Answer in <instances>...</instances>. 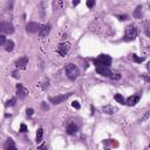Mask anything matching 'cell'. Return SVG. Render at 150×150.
I'll return each instance as SVG.
<instances>
[{"instance_id": "obj_1", "label": "cell", "mask_w": 150, "mask_h": 150, "mask_svg": "<svg viewBox=\"0 0 150 150\" xmlns=\"http://www.w3.org/2000/svg\"><path fill=\"white\" fill-rule=\"evenodd\" d=\"M94 63L96 64V67H108L111 64V57L107 54H101L97 59L94 60Z\"/></svg>"}, {"instance_id": "obj_2", "label": "cell", "mask_w": 150, "mask_h": 150, "mask_svg": "<svg viewBox=\"0 0 150 150\" xmlns=\"http://www.w3.org/2000/svg\"><path fill=\"white\" fill-rule=\"evenodd\" d=\"M66 74H67V76H68V79L75 80V79L79 76V74H80V70H79V68H77L75 64L68 63V64L66 66Z\"/></svg>"}, {"instance_id": "obj_3", "label": "cell", "mask_w": 150, "mask_h": 150, "mask_svg": "<svg viewBox=\"0 0 150 150\" xmlns=\"http://www.w3.org/2000/svg\"><path fill=\"white\" fill-rule=\"evenodd\" d=\"M137 34H138V32H137L135 26H131V25L127 26L125 27V32H124V40H127V41L134 40V39H136Z\"/></svg>"}, {"instance_id": "obj_4", "label": "cell", "mask_w": 150, "mask_h": 150, "mask_svg": "<svg viewBox=\"0 0 150 150\" xmlns=\"http://www.w3.org/2000/svg\"><path fill=\"white\" fill-rule=\"evenodd\" d=\"M69 49H70V45H69L68 42H62V43H60L59 47H57V53H59L61 56H66V55L68 54Z\"/></svg>"}, {"instance_id": "obj_5", "label": "cell", "mask_w": 150, "mask_h": 150, "mask_svg": "<svg viewBox=\"0 0 150 150\" xmlns=\"http://www.w3.org/2000/svg\"><path fill=\"white\" fill-rule=\"evenodd\" d=\"M96 73H98L100 75L105 76V77H111V79L114 77L112 71L108 67H96Z\"/></svg>"}, {"instance_id": "obj_6", "label": "cell", "mask_w": 150, "mask_h": 150, "mask_svg": "<svg viewBox=\"0 0 150 150\" xmlns=\"http://www.w3.org/2000/svg\"><path fill=\"white\" fill-rule=\"evenodd\" d=\"M0 27H1V32H2V33H6V34H12V33H14V27H13V25L9 23V22L2 21L1 25H0Z\"/></svg>"}, {"instance_id": "obj_7", "label": "cell", "mask_w": 150, "mask_h": 150, "mask_svg": "<svg viewBox=\"0 0 150 150\" xmlns=\"http://www.w3.org/2000/svg\"><path fill=\"white\" fill-rule=\"evenodd\" d=\"M40 27H41V25H39L38 22H28L26 26V30L28 33H36L40 30Z\"/></svg>"}, {"instance_id": "obj_8", "label": "cell", "mask_w": 150, "mask_h": 150, "mask_svg": "<svg viewBox=\"0 0 150 150\" xmlns=\"http://www.w3.org/2000/svg\"><path fill=\"white\" fill-rule=\"evenodd\" d=\"M16 94H18V96L20 98H25L28 95V89L19 83V84H16Z\"/></svg>"}, {"instance_id": "obj_9", "label": "cell", "mask_w": 150, "mask_h": 150, "mask_svg": "<svg viewBox=\"0 0 150 150\" xmlns=\"http://www.w3.org/2000/svg\"><path fill=\"white\" fill-rule=\"evenodd\" d=\"M70 95H71V94H64V95H59V96L49 97V101H50L52 103H54V104H59V103H61L62 101L67 100V98H68Z\"/></svg>"}, {"instance_id": "obj_10", "label": "cell", "mask_w": 150, "mask_h": 150, "mask_svg": "<svg viewBox=\"0 0 150 150\" xmlns=\"http://www.w3.org/2000/svg\"><path fill=\"white\" fill-rule=\"evenodd\" d=\"M49 32H50V25H41L40 30H39V35L41 38H45L49 34Z\"/></svg>"}, {"instance_id": "obj_11", "label": "cell", "mask_w": 150, "mask_h": 150, "mask_svg": "<svg viewBox=\"0 0 150 150\" xmlns=\"http://www.w3.org/2000/svg\"><path fill=\"white\" fill-rule=\"evenodd\" d=\"M27 63H28V57H26V56H22V57H20V59H19V60L15 62V66H16L18 68H21V69H23V68H26Z\"/></svg>"}, {"instance_id": "obj_12", "label": "cell", "mask_w": 150, "mask_h": 150, "mask_svg": "<svg viewBox=\"0 0 150 150\" xmlns=\"http://www.w3.org/2000/svg\"><path fill=\"white\" fill-rule=\"evenodd\" d=\"M139 98H141L139 95H132V96H130V97L127 98L125 104H128V105H135V104L139 101Z\"/></svg>"}, {"instance_id": "obj_13", "label": "cell", "mask_w": 150, "mask_h": 150, "mask_svg": "<svg viewBox=\"0 0 150 150\" xmlns=\"http://www.w3.org/2000/svg\"><path fill=\"white\" fill-rule=\"evenodd\" d=\"M102 110H103V112L111 115V114H115V112L117 111V108L114 107V105H111V104H107V105H104V107L102 108Z\"/></svg>"}, {"instance_id": "obj_14", "label": "cell", "mask_w": 150, "mask_h": 150, "mask_svg": "<svg viewBox=\"0 0 150 150\" xmlns=\"http://www.w3.org/2000/svg\"><path fill=\"white\" fill-rule=\"evenodd\" d=\"M5 150H18L15 144H14V141L12 138H8L6 142H5Z\"/></svg>"}, {"instance_id": "obj_15", "label": "cell", "mask_w": 150, "mask_h": 150, "mask_svg": "<svg viewBox=\"0 0 150 150\" xmlns=\"http://www.w3.org/2000/svg\"><path fill=\"white\" fill-rule=\"evenodd\" d=\"M77 131V127L75 125V123H69L67 125V132L68 135H74Z\"/></svg>"}, {"instance_id": "obj_16", "label": "cell", "mask_w": 150, "mask_h": 150, "mask_svg": "<svg viewBox=\"0 0 150 150\" xmlns=\"http://www.w3.org/2000/svg\"><path fill=\"white\" fill-rule=\"evenodd\" d=\"M136 19H141V16H142V6H137L136 7V9L134 11V14H132Z\"/></svg>"}, {"instance_id": "obj_17", "label": "cell", "mask_w": 150, "mask_h": 150, "mask_svg": "<svg viewBox=\"0 0 150 150\" xmlns=\"http://www.w3.org/2000/svg\"><path fill=\"white\" fill-rule=\"evenodd\" d=\"M4 47H5V49H6L7 52H12L13 48H14V42H13L12 40H7V42H6V45H5Z\"/></svg>"}, {"instance_id": "obj_18", "label": "cell", "mask_w": 150, "mask_h": 150, "mask_svg": "<svg viewBox=\"0 0 150 150\" xmlns=\"http://www.w3.org/2000/svg\"><path fill=\"white\" fill-rule=\"evenodd\" d=\"M42 136H43V130H42V128H39L38 132H36V137H35L36 143H40L42 141Z\"/></svg>"}, {"instance_id": "obj_19", "label": "cell", "mask_w": 150, "mask_h": 150, "mask_svg": "<svg viewBox=\"0 0 150 150\" xmlns=\"http://www.w3.org/2000/svg\"><path fill=\"white\" fill-rule=\"evenodd\" d=\"M115 100H116L118 103H122V104H124V103H125L124 97H123L121 94H116V95H115Z\"/></svg>"}, {"instance_id": "obj_20", "label": "cell", "mask_w": 150, "mask_h": 150, "mask_svg": "<svg viewBox=\"0 0 150 150\" xmlns=\"http://www.w3.org/2000/svg\"><path fill=\"white\" fill-rule=\"evenodd\" d=\"M132 60H134L135 62L141 63V62H143V61H144V57H138L136 54H132Z\"/></svg>"}, {"instance_id": "obj_21", "label": "cell", "mask_w": 150, "mask_h": 150, "mask_svg": "<svg viewBox=\"0 0 150 150\" xmlns=\"http://www.w3.org/2000/svg\"><path fill=\"white\" fill-rule=\"evenodd\" d=\"M15 101H16V100H15L14 97H12L11 100H8V101L6 102V105H7V107H13V105L15 104Z\"/></svg>"}, {"instance_id": "obj_22", "label": "cell", "mask_w": 150, "mask_h": 150, "mask_svg": "<svg viewBox=\"0 0 150 150\" xmlns=\"http://www.w3.org/2000/svg\"><path fill=\"white\" fill-rule=\"evenodd\" d=\"M6 42H7V40H6V36L2 34V35H0V43H1V46H5L6 45Z\"/></svg>"}, {"instance_id": "obj_23", "label": "cell", "mask_w": 150, "mask_h": 150, "mask_svg": "<svg viewBox=\"0 0 150 150\" xmlns=\"http://www.w3.org/2000/svg\"><path fill=\"white\" fill-rule=\"evenodd\" d=\"M94 5H95V1H94V0H88V1H87V6H88L89 8L94 7Z\"/></svg>"}, {"instance_id": "obj_24", "label": "cell", "mask_w": 150, "mask_h": 150, "mask_svg": "<svg viewBox=\"0 0 150 150\" xmlns=\"http://www.w3.org/2000/svg\"><path fill=\"white\" fill-rule=\"evenodd\" d=\"M71 105H73L75 109H80V108H81V105H80V103H79L77 101H74V102L71 103Z\"/></svg>"}, {"instance_id": "obj_25", "label": "cell", "mask_w": 150, "mask_h": 150, "mask_svg": "<svg viewBox=\"0 0 150 150\" xmlns=\"http://www.w3.org/2000/svg\"><path fill=\"white\" fill-rule=\"evenodd\" d=\"M19 131H21V132H26V131H27V127H26V124H21Z\"/></svg>"}, {"instance_id": "obj_26", "label": "cell", "mask_w": 150, "mask_h": 150, "mask_svg": "<svg viewBox=\"0 0 150 150\" xmlns=\"http://www.w3.org/2000/svg\"><path fill=\"white\" fill-rule=\"evenodd\" d=\"M26 112H27V116H28V117H30V116L34 114V110L29 108V109H27V110H26Z\"/></svg>"}, {"instance_id": "obj_27", "label": "cell", "mask_w": 150, "mask_h": 150, "mask_svg": "<svg viewBox=\"0 0 150 150\" xmlns=\"http://www.w3.org/2000/svg\"><path fill=\"white\" fill-rule=\"evenodd\" d=\"M38 150H47V146H46V144H41V145L38 148Z\"/></svg>"}, {"instance_id": "obj_28", "label": "cell", "mask_w": 150, "mask_h": 150, "mask_svg": "<svg viewBox=\"0 0 150 150\" xmlns=\"http://www.w3.org/2000/svg\"><path fill=\"white\" fill-rule=\"evenodd\" d=\"M149 116H150V112H146V114H145V115H144V116H143V117H142V118H141V120H139V121H141V122H142V121H144V120H145V118H148V117H149Z\"/></svg>"}, {"instance_id": "obj_29", "label": "cell", "mask_w": 150, "mask_h": 150, "mask_svg": "<svg viewBox=\"0 0 150 150\" xmlns=\"http://www.w3.org/2000/svg\"><path fill=\"white\" fill-rule=\"evenodd\" d=\"M118 19H120V20H125V19H127V15H120Z\"/></svg>"}, {"instance_id": "obj_30", "label": "cell", "mask_w": 150, "mask_h": 150, "mask_svg": "<svg viewBox=\"0 0 150 150\" xmlns=\"http://www.w3.org/2000/svg\"><path fill=\"white\" fill-rule=\"evenodd\" d=\"M13 76H14L15 79H18V77H19V75H18V71H13Z\"/></svg>"}, {"instance_id": "obj_31", "label": "cell", "mask_w": 150, "mask_h": 150, "mask_svg": "<svg viewBox=\"0 0 150 150\" xmlns=\"http://www.w3.org/2000/svg\"><path fill=\"white\" fill-rule=\"evenodd\" d=\"M143 77L146 80V81H150V76H146V75H143Z\"/></svg>"}, {"instance_id": "obj_32", "label": "cell", "mask_w": 150, "mask_h": 150, "mask_svg": "<svg viewBox=\"0 0 150 150\" xmlns=\"http://www.w3.org/2000/svg\"><path fill=\"white\" fill-rule=\"evenodd\" d=\"M146 69L150 71V61H149V62H148V64H146Z\"/></svg>"}, {"instance_id": "obj_33", "label": "cell", "mask_w": 150, "mask_h": 150, "mask_svg": "<svg viewBox=\"0 0 150 150\" xmlns=\"http://www.w3.org/2000/svg\"><path fill=\"white\" fill-rule=\"evenodd\" d=\"M80 4V1H73V5L74 6H76V5H79Z\"/></svg>"}, {"instance_id": "obj_34", "label": "cell", "mask_w": 150, "mask_h": 150, "mask_svg": "<svg viewBox=\"0 0 150 150\" xmlns=\"http://www.w3.org/2000/svg\"><path fill=\"white\" fill-rule=\"evenodd\" d=\"M42 107H43L45 109H48V105H46V104H42Z\"/></svg>"}]
</instances>
